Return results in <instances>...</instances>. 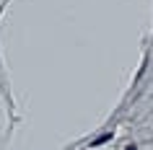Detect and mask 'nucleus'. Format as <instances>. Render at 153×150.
<instances>
[{
    "mask_svg": "<svg viewBox=\"0 0 153 150\" xmlns=\"http://www.w3.org/2000/svg\"><path fill=\"white\" fill-rule=\"evenodd\" d=\"M127 150H137V148H135V145H127Z\"/></svg>",
    "mask_w": 153,
    "mask_h": 150,
    "instance_id": "nucleus-2",
    "label": "nucleus"
},
{
    "mask_svg": "<svg viewBox=\"0 0 153 150\" xmlns=\"http://www.w3.org/2000/svg\"><path fill=\"white\" fill-rule=\"evenodd\" d=\"M106 140H112V132H104V134H99L96 140H91V148H99V145H104Z\"/></svg>",
    "mask_w": 153,
    "mask_h": 150,
    "instance_id": "nucleus-1",
    "label": "nucleus"
}]
</instances>
